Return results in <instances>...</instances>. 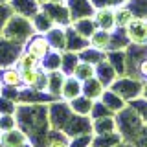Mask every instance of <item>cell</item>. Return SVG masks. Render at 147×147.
I'll list each match as a JSON object with an SVG mask.
<instances>
[{
  "label": "cell",
  "mask_w": 147,
  "mask_h": 147,
  "mask_svg": "<svg viewBox=\"0 0 147 147\" xmlns=\"http://www.w3.org/2000/svg\"><path fill=\"white\" fill-rule=\"evenodd\" d=\"M125 33L132 44H147V18H138L134 17L125 28Z\"/></svg>",
  "instance_id": "6da1fadb"
},
{
  "label": "cell",
  "mask_w": 147,
  "mask_h": 147,
  "mask_svg": "<svg viewBox=\"0 0 147 147\" xmlns=\"http://www.w3.org/2000/svg\"><path fill=\"white\" fill-rule=\"evenodd\" d=\"M94 22L99 30L114 31L116 30V18H114V7H99L94 13Z\"/></svg>",
  "instance_id": "7a4b0ae2"
},
{
  "label": "cell",
  "mask_w": 147,
  "mask_h": 147,
  "mask_svg": "<svg viewBox=\"0 0 147 147\" xmlns=\"http://www.w3.org/2000/svg\"><path fill=\"white\" fill-rule=\"evenodd\" d=\"M48 50H50V42L48 39H44V37H31L30 42H28V52L33 53L37 59H42L48 55Z\"/></svg>",
  "instance_id": "3957f363"
},
{
  "label": "cell",
  "mask_w": 147,
  "mask_h": 147,
  "mask_svg": "<svg viewBox=\"0 0 147 147\" xmlns=\"http://www.w3.org/2000/svg\"><path fill=\"white\" fill-rule=\"evenodd\" d=\"M0 144L4 147H24V144H28V140H26L24 132L17 131V129H9V131H6L2 134Z\"/></svg>",
  "instance_id": "277c9868"
},
{
  "label": "cell",
  "mask_w": 147,
  "mask_h": 147,
  "mask_svg": "<svg viewBox=\"0 0 147 147\" xmlns=\"http://www.w3.org/2000/svg\"><path fill=\"white\" fill-rule=\"evenodd\" d=\"M81 83L79 79H77L76 76L74 77H68V79H64L63 81V86H61V94H63V98L64 99H76V98H79V92H81Z\"/></svg>",
  "instance_id": "5b68a950"
},
{
  "label": "cell",
  "mask_w": 147,
  "mask_h": 147,
  "mask_svg": "<svg viewBox=\"0 0 147 147\" xmlns=\"http://www.w3.org/2000/svg\"><path fill=\"white\" fill-rule=\"evenodd\" d=\"M20 77L24 85L33 86V88H39L44 83V76L39 68H24V70H20Z\"/></svg>",
  "instance_id": "8992f818"
},
{
  "label": "cell",
  "mask_w": 147,
  "mask_h": 147,
  "mask_svg": "<svg viewBox=\"0 0 147 147\" xmlns=\"http://www.w3.org/2000/svg\"><path fill=\"white\" fill-rule=\"evenodd\" d=\"M112 31H105V30H96L94 33L90 35V44L94 46L96 50H107L110 44H112Z\"/></svg>",
  "instance_id": "52a82bcc"
},
{
  "label": "cell",
  "mask_w": 147,
  "mask_h": 147,
  "mask_svg": "<svg viewBox=\"0 0 147 147\" xmlns=\"http://www.w3.org/2000/svg\"><path fill=\"white\" fill-rule=\"evenodd\" d=\"M114 18H116V28L125 30L127 24L134 18V13L131 11L129 6H118V7H114Z\"/></svg>",
  "instance_id": "ba28073f"
},
{
  "label": "cell",
  "mask_w": 147,
  "mask_h": 147,
  "mask_svg": "<svg viewBox=\"0 0 147 147\" xmlns=\"http://www.w3.org/2000/svg\"><path fill=\"white\" fill-rule=\"evenodd\" d=\"M0 83L7 86H18L22 83L20 77V70H15V68H6V70L0 72Z\"/></svg>",
  "instance_id": "9c48e42d"
},
{
  "label": "cell",
  "mask_w": 147,
  "mask_h": 147,
  "mask_svg": "<svg viewBox=\"0 0 147 147\" xmlns=\"http://www.w3.org/2000/svg\"><path fill=\"white\" fill-rule=\"evenodd\" d=\"M39 64H40V59H37L35 55L30 53L28 50L22 52L17 59V66L20 68V70H24V68H39Z\"/></svg>",
  "instance_id": "30bf717a"
},
{
  "label": "cell",
  "mask_w": 147,
  "mask_h": 147,
  "mask_svg": "<svg viewBox=\"0 0 147 147\" xmlns=\"http://www.w3.org/2000/svg\"><path fill=\"white\" fill-rule=\"evenodd\" d=\"M94 66L92 64H86V63H83V64H76V68H74V76L77 77V79H83V81H86V79H92L94 77Z\"/></svg>",
  "instance_id": "8fae6325"
},
{
  "label": "cell",
  "mask_w": 147,
  "mask_h": 147,
  "mask_svg": "<svg viewBox=\"0 0 147 147\" xmlns=\"http://www.w3.org/2000/svg\"><path fill=\"white\" fill-rule=\"evenodd\" d=\"M136 2V7H131V11L134 13L138 18H147V0H132Z\"/></svg>",
  "instance_id": "7c38bea8"
},
{
  "label": "cell",
  "mask_w": 147,
  "mask_h": 147,
  "mask_svg": "<svg viewBox=\"0 0 147 147\" xmlns=\"http://www.w3.org/2000/svg\"><path fill=\"white\" fill-rule=\"evenodd\" d=\"M138 74H140V79L142 81H147V57L138 64Z\"/></svg>",
  "instance_id": "4fadbf2b"
},
{
  "label": "cell",
  "mask_w": 147,
  "mask_h": 147,
  "mask_svg": "<svg viewBox=\"0 0 147 147\" xmlns=\"http://www.w3.org/2000/svg\"><path fill=\"white\" fill-rule=\"evenodd\" d=\"M46 147H68V142L66 140H52Z\"/></svg>",
  "instance_id": "5bb4252c"
},
{
  "label": "cell",
  "mask_w": 147,
  "mask_h": 147,
  "mask_svg": "<svg viewBox=\"0 0 147 147\" xmlns=\"http://www.w3.org/2000/svg\"><path fill=\"white\" fill-rule=\"evenodd\" d=\"M110 2H112V4H114V6H116V7H118V6H125V4L129 2V0H110Z\"/></svg>",
  "instance_id": "9a60e30c"
},
{
  "label": "cell",
  "mask_w": 147,
  "mask_h": 147,
  "mask_svg": "<svg viewBox=\"0 0 147 147\" xmlns=\"http://www.w3.org/2000/svg\"><path fill=\"white\" fill-rule=\"evenodd\" d=\"M142 98L147 99V81H144V90H142Z\"/></svg>",
  "instance_id": "2e32d148"
},
{
  "label": "cell",
  "mask_w": 147,
  "mask_h": 147,
  "mask_svg": "<svg viewBox=\"0 0 147 147\" xmlns=\"http://www.w3.org/2000/svg\"><path fill=\"white\" fill-rule=\"evenodd\" d=\"M9 2V0H0V4H7Z\"/></svg>",
  "instance_id": "e0dca14e"
},
{
  "label": "cell",
  "mask_w": 147,
  "mask_h": 147,
  "mask_svg": "<svg viewBox=\"0 0 147 147\" xmlns=\"http://www.w3.org/2000/svg\"><path fill=\"white\" fill-rule=\"evenodd\" d=\"M0 147H4V145H2V144H0Z\"/></svg>",
  "instance_id": "ac0fdd59"
}]
</instances>
